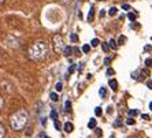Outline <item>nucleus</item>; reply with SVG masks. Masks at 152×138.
I'll list each match as a JSON object with an SVG mask.
<instances>
[{
    "mask_svg": "<svg viewBox=\"0 0 152 138\" xmlns=\"http://www.w3.org/2000/svg\"><path fill=\"white\" fill-rule=\"evenodd\" d=\"M48 53V45L43 41H37L29 48V56L33 60H41Z\"/></svg>",
    "mask_w": 152,
    "mask_h": 138,
    "instance_id": "f257e3e1",
    "label": "nucleus"
},
{
    "mask_svg": "<svg viewBox=\"0 0 152 138\" xmlns=\"http://www.w3.org/2000/svg\"><path fill=\"white\" fill-rule=\"evenodd\" d=\"M27 118H29V113L26 112L25 109H19L18 112H15L11 116V127L15 131L22 130L27 123Z\"/></svg>",
    "mask_w": 152,
    "mask_h": 138,
    "instance_id": "f03ea898",
    "label": "nucleus"
},
{
    "mask_svg": "<svg viewBox=\"0 0 152 138\" xmlns=\"http://www.w3.org/2000/svg\"><path fill=\"white\" fill-rule=\"evenodd\" d=\"M54 43H55V51L56 52H62L64 48V45H63V38H62V36H55L54 37Z\"/></svg>",
    "mask_w": 152,
    "mask_h": 138,
    "instance_id": "7ed1b4c3",
    "label": "nucleus"
},
{
    "mask_svg": "<svg viewBox=\"0 0 152 138\" xmlns=\"http://www.w3.org/2000/svg\"><path fill=\"white\" fill-rule=\"evenodd\" d=\"M63 129H64V131H66V133H71L73 130H74V126H73V123L67 122V123H64Z\"/></svg>",
    "mask_w": 152,
    "mask_h": 138,
    "instance_id": "20e7f679",
    "label": "nucleus"
},
{
    "mask_svg": "<svg viewBox=\"0 0 152 138\" xmlns=\"http://www.w3.org/2000/svg\"><path fill=\"white\" fill-rule=\"evenodd\" d=\"M62 52H63V55L66 57H69L70 55H71V52H73V48H70V47H64Z\"/></svg>",
    "mask_w": 152,
    "mask_h": 138,
    "instance_id": "39448f33",
    "label": "nucleus"
},
{
    "mask_svg": "<svg viewBox=\"0 0 152 138\" xmlns=\"http://www.w3.org/2000/svg\"><path fill=\"white\" fill-rule=\"evenodd\" d=\"M108 85L111 86V89H112V90H117V89H118V82L115 81V79H110Z\"/></svg>",
    "mask_w": 152,
    "mask_h": 138,
    "instance_id": "423d86ee",
    "label": "nucleus"
},
{
    "mask_svg": "<svg viewBox=\"0 0 152 138\" xmlns=\"http://www.w3.org/2000/svg\"><path fill=\"white\" fill-rule=\"evenodd\" d=\"M93 15H95V7L90 6V10H89V14H88L89 22H90V21H93Z\"/></svg>",
    "mask_w": 152,
    "mask_h": 138,
    "instance_id": "0eeeda50",
    "label": "nucleus"
},
{
    "mask_svg": "<svg viewBox=\"0 0 152 138\" xmlns=\"http://www.w3.org/2000/svg\"><path fill=\"white\" fill-rule=\"evenodd\" d=\"M117 11H118L117 7H111V8L108 10V15H110V17H115V15H117Z\"/></svg>",
    "mask_w": 152,
    "mask_h": 138,
    "instance_id": "6e6552de",
    "label": "nucleus"
},
{
    "mask_svg": "<svg viewBox=\"0 0 152 138\" xmlns=\"http://www.w3.org/2000/svg\"><path fill=\"white\" fill-rule=\"evenodd\" d=\"M96 125H97V123H96V119H90L88 122V127H89V129H95Z\"/></svg>",
    "mask_w": 152,
    "mask_h": 138,
    "instance_id": "1a4fd4ad",
    "label": "nucleus"
},
{
    "mask_svg": "<svg viewBox=\"0 0 152 138\" xmlns=\"http://www.w3.org/2000/svg\"><path fill=\"white\" fill-rule=\"evenodd\" d=\"M99 94H100V97H106V96H107V90H106V88L101 86V88L99 89Z\"/></svg>",
    "mask_w": 152,
    "mask_h": 138,
    "instance_id": "9d476101",
    "label": "nucleus"
},
{
    "mask_svg": "<svg viewBox=\"0 0 152 138\" xmlns=\"http://www.w3.org/2000/svg\"><path fill=\"white\" fill-rule=\"evenodd\" d=\"M108 47H110V48H112V49H117V47H118V45H117V43L111 38V40L108 41Z\"/></svg>",
    "mask_w": 152,
    "mask_h": 138,
    "instance_id": "9b49d317",
    "label": "nucleus"
},
{
    "mask_svg": "<svg viewBox=\"0 0 152 138\" xmlns=\"http://www.w3.org/2000/svg\"><path fill=\"white\" fill-rule=\"evenodd\" d=\"M64 111H66V112H70V111H71V103H70V101H66V103H64Z\"/></svg>",
    "mask_w": 152,
    "mask_h": 138,
    "instance_id": "f8f14e48",
    "label": "nucleus"
},
{
    "mask_svg": "<svg viewBox=\"0 0 152 138\" xmlns=\"http://www.w3.org/2000/svg\"><path fill=\"white\" fill-rule=\"evenodd\" d=\"M51 119H52V120L58 119V112L55 111V109H52V111H51Z\"/></svg>",
    "mask_w": 152,
    "mask_h": 138,
    "instance_id": "ddd939ff",
    "label": "nucleus"
},
{
    "mask_svg": "<svg viewBox=\"0 0 152 138\" xmlns=\"http://www.w3.org/2000/svg\"><path fill=\"white\" fill-rule=\"evenodd\" d=\"M50 99L52 101H58V100H59V96H58L56 93H51L50 94Z\"/></svg>",
    "mask_w": 152,
    "mask_h": 138,
    "instance_id": "4468645a",
    "label": "nucleus"
},
{
    "mask_svg": "<svg viewBox=\"0 0 152 138\" xmlns=\"http://www.w3.org/2000/svg\"><path fill=\"white\" fill-rule=\"evenodd\" d=\"M115 127V129H117V127H121V126H122V119H117L114 122V125H112Z\"/></svg>",
    "mask_w": 152,
    "mask_h": 138,
    "instance_id": "2eb2a0df",
    "label": "nucleus"
},
{
    "mask_svg": "<svg viewBox=\"0 0 152 138\" xmlns=\"http://www.w3.org/2000/svg\"><path fill=\"white\" fill-rule=\"evenodd\" d=\"M139 115V111L137 109H130L129 111V116H137Z\"/></svg>",
    "mask_w": 152,
    "mask_h": 138,
    "instance_id": "dca6fc26",
    "label": "nucleus"
},
{
    "mask_svg": "<svg viewBox=\"0 0 152 138\" xmlns=\"http://www.w3.org/2000/svg\"><path fill=\"white\" fill-rule=\"evenodd\" d=\"M70 38H71V41H73V43H77V41H78V36H77L76 33H73V34L70 36Z\"/></svg>",
    "mask_w": 152,
    "mask_h": 138,
    "instance_id": "f3484780",
    "label": "nucleus"
},
{
    "mask_svg": "<svg viewBox=\"0 0 152 138\" xmlns=\"http://www.w3.org/2000/svg\"><path fill=\"white\" fill-rule=\"evenodd\" d=\"M95 115H96V116H101V108L100 107L95 108Z\"/></svg>",
    "mask_w": 152,
    "mask_h": 138,
    "instance_id": "a211bd4d",
    "label": "nucleus"
},
{
    "mask_svg": "<svg viewBox=\"0 0 152 138\" xmlns=\"http://www.w3.org/2000/svg\"><path fill=\"white\" fill-rule=\"evenodd\" d=\"M134 122H136V120H134L133 118H132V116H130V118H129V119L126 120V123H127L129 126H133V125H134Z\"/></svg>",
    "mask_w": 152,
    "mask_h": 138,
    "instance_id": "6ab92c4d",
    "label": "nucleus"
},
{
    "mask_svg": "<svg viewBox=\"0 0 152 138\" xmlns=\"http://www.w3.org/2000/svg\"><path fill=\"white\" fill-rule=\"evenodd\" d=\"M55 88H56V90H58V92H60V90L63 89V85H62V82H58V83H56V86H55Z\"/></svg>",
    "mask_w": 152,
    "mask_h": 138,
    "instance_id": "aec40b11",
    "label": "nucleus"
},
{
    "mask_svg": "<svg viewBox=\"0 0 152 138\" xmlns=\"http://www.w3.org/2000/svg\"><path fill=\"white\" fill-rule=\"evenodd\" d=\"M4 134H6V131H4V127L0 125V138H3L4 137Z\"/></svg>",
    "mask_w": 152,
    "mask_h": 138,
    "instance_id": "412c9836",
    "label": "nucleus"
},
{
    "mask_svg": "<svg viewBox=\"0 0 152 138\" xmlns=\"http://www.w3.org/2000/svg\"><path fill=\"white\" fill-rule=\"evenodd\" d=\"M101 48H103V51H104V52H108V49H110V47H108L106 43H103V44H101Z\"/></svg>",
    "mask_w": 152,
    "mask_h": 138,
    "instance_id": "4be33fe9",
    "label": "nucleus"
},
{
    "mask_svg": "<svg viewBox=\"0 0 152 138\" xmlns=\"http://www.w3.org/2000/svg\"><path fill=\"white\" fill-rule=\"evenodd\" d=\"M89 49H90V47H89L88 44H85V45L82 47V51L85 52V53H88V52H89Z\"/></svg>",
    "mask_w": 152,
    "mask_h": 138,
    "instance_id": "5701e85b",
    "label": "nucleus"
},
{
    "mask_svg": "<svg viewBox=\"0 0 152 138\" xmlns=\"http://www.w3.org/2000/svg\"><path fill=\"white\" fill-rule=\"evenodd\" d=\"M76 64H73V66H70V69H69V74H73L74 71H76Z\"/></svg>",
    "mask_w": 152,
    "mask_h": 138,
    "instance_id": "b1692460",
    "label": "nucleus"
},
{
    "mask_svg": "<svg viewBox=\"0 0 152 138\" xmlns=\"http://www.w3.org/2000/svg\"><path fill=\"white\" fill-rule=\"evenodd\" d=\"M125 41H126V38L123 37V36H121V37H119V41H118V44H119V45H123V43H125Z\"/></svg>",
    "mask_w": 152,
    "mask_h": 138,
    "instance_id": "393cba45",
    "label": "nucleus"
},
{
    "mask_svg": "<svg viewBox=\"0 0 152 138\" xmlns=\"http://www.w3.org/2000/svg\"><path fill=\"white\" fill-rule=\"evenodd\" d=\"M99 44H100V43H99L97 38H93V40H92V45H93V47H97Z\"/></svg>",
    "mask_w": 152,
    "mask_h": 138,
    "instance_id": "a878e982",
    "label": "nucleus"
},
{
    "mask_svg": "<svg viewBox=\"0 0 152 138\" xmlns=\"http://www.w3.org/2000/svg\"><path fill=\"white\" fill-rule=\"evenodd\" d=\"M145 66H152V59H151V57L145 59Z\"/></svg>",
    "mask_w": 152,
    "mask_h": 138,
    "instance_id": "bb28decb",
    "label": "nucleus"
},
{
    "mask_svg": "<svg viewBox=\"0 0 152 138\" xmlns=\"http://www.w3.org/2000/svg\"><path fill=\"white\" fill-rule=\"evenodd\" d=\"M114 74H115V71H114L112 69H108V70H107V75H108V77H110V75H114Z\"/></svg>",
    "mask_w": 152,
    "mask_h": 138,
    "instance_id": "cd10ccee",
    "label": "nucleus"
},
{
    "mask_svg": "<svg viewBox=\"0 0 152 138\" xmlns=\"http://www.w3.org/2000/svg\"><path fill=\"white\" fill-rule=\"evenodd\" d=\"M136 17H137V15H136V14H133V13L129 14V19H130V21H134V19H136Z\"/></svg>",
    "mask_w": 152,
    "mask_h": 138,
    "instance_id": "c85d7f7f",
    "label": "nucleus"
},
{
    "mask_svg": "<svg viewBox=\"0 0 152 138\" xmlns=\"http://www.w3.org/2000/svg\"><path fill=\"white\" fill-rule=\"evenodd\" d=\"M141 118H143L144 120H149V115H147V113H143V115H141Z\"/></svg>",
    "mask_w": 152,
    "mask_h": 138,
    "instance_id": "c756f323",
    "label": "nucleus"
},
{
    "mask_svg": "<svg viewBox=\"0 0 152 138\" xmlns=\"http://www.w3.org/2000/svg\"><path fill=\"white\" fill-rule=\"evenodd\" d=\"M55 129H58V130H59V129H60V123H59V120H55Z\"/></svg>",
    "mask_w": 152,
    "mask_h": 138,
    "instance_id": "7c9ffc66",
    "label": "nucleus"
},
{
    "mask_svg": "<svg viewBox=\"0 0 152 138\" xmlns=\"http://www.w3.org/2000/svg\"><path fill=\"white\" fill-rule=\"evenodd\" d=\"M110 63H111V59H110V57H107V59L104 60V64H106V66H108Z\"/></svg>",
    "mask_w": 152,
    "mask_h": 138,
    "instance_id": "2f4dec72",
    "label": "nucleus"
},
{
    "mask_svg": "<svg viewBox=\"0 0 152 138\" xmlns=\"http://www.w3.org/2000/svg\"><path fill=\"white\" fill-rule=\"evenodd\" d=\"M123 10H130V6H129V4H123Z\"/></svg>",
    "mask_w": 152,
    "mask_h": 138,
    "instance_id": "473e14b6",
    "label": "nucleus"
},
{
    "mask_svg": "<svg viewBox=\"0 0 152 138\" xmlns=\"http://www.w3.org/2000/svg\"><path fill=\"white\" fill-rule=\"evenodd\" d=\"M40 138H48V137H47L45 133H40Z\"/></svg>",
    "mask_w": 152,
    "mask_h": 138,
    "instance_id": "72a5a7b5",
    "label": "nucleus"
},
{
    "mask_svg": "<svg viewBox=\"0 0 152 138\" xmlns=\"http://www.w3.org/2000/svg\"><path fill=\"white\" fill-rule=\"evenodd\" d=\"M147 85H148V88L149 89H152V81H148L147 82Z\"/></svg>",
    "mask_w": 152,
    "mask_h": 138,
    "instance_id": "f704fd0d",
    "label": "nucleus"
},
{
    "mask_svg": "<svg viewBox=\"0 0 152 138\" xmlns=\"http://www.w3.org/2000/svg\"><path fill=\"white\" fill-rule=\"evenodd\" d=\"M104 15H106V11H104V10H101V11H100V18H101V17H104Z\"/></svg>",
    "mask_w": 152,
    "mask_h": 138,
    "instance_id": "c9c22d12",
    "label": "nucleus"
},
{
    "mask_svg": "<svg viewBox=\"0 0 152 138\" xmlns=\"http://www.w3.org/2000/svg\"><path fill=\"white\" fill-rule=\"evenodd\" d=\"M3 107V99H1V96H0V108Z\"/></svg>",
    "mask_w": 152,
    "mask_h": 138,
    "instance_id": "e433bc0d",
    "label": "nucleus"
},
{
    "mask_svg": "<svg viewBox=\"0 0 152 138\" xmlns=\"http://www.w3.org/2000/svg\"><path fill=\"white\" fill-rule=\"evenodd\" d=\"M41 125L45 126V118H43V119H41Z\"/></svg>",
    "mask_w": 152,
    "mask_h": 138,
    "instance_id": "4c0bfd02",
    "label": "nucleus"
},
{
    "mask_svg": "<svg viewBox=\"0 0 152 138\" xmlns=\"http://www.w3.org/2000/svg\"><path fill=\"white\" fill-rule=\"evenodd\" d=\"M149 109H152V101L149 103Z\"/></svg>",
    "mask_w": 152,
    "mask_h": 138,
    "instance_id": "58836bf2",
    "label": "nucleus"
},
{
    "mask_svg": "<svg viewBox=\"0 0 152 138\" xmlns=\"http://www.w3.org/2000/svg\"><path fill=\"white\" fill-rule=\"evenodd\" d=\"M3 1H4V0H0V3H3Z\"/></svg>",
    "mask_w": 152,
    "mask_h": 138,
    "instance_id": "ea45409f",
    "label": "nucleus"
},
{
    "mask_svg": "<svg viewBox=\"0 0 152 138\" xmlns=\"http://www.w3.org/2000/svg\"><path fill=\"white\" fill-rule=\"evenodd\" d=\"M99 1H106V0H99Z\"/></svg>",
    "mask_w": 152,
    "mask_h": 138,
    "instance_id": "a19ab883",
    "label": "nucleus"
}]
</instances>
